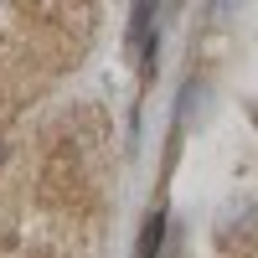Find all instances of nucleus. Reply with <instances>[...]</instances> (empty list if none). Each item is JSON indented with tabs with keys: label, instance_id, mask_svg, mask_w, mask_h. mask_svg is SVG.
<instances>
[{
	"label": "nucleus",
	"instance_id": "nucleus-1",
	"mask_svg": "<svg viewBox=\"0 0 258 258\" xmlns=\"http://www.w3.org/2000/svg\"><path fill=\"white\" fill-rule=\"evenodd\" d=\"M150 21H155V0H135V16H129V41H140L145 68L155 62V36H150Z\"/></svg>",
	"mask_w": 258,
	"mask_h": 258
},
{
	"label": "nucleus",
	"instance_id": "nucleus-4",
	"mask_svg": "<svg viewBox=\"0 0 258 258\" xmlns=\"http://www.w3.org/2000/svg\"><path fill=\"white\" fill-rule=\"evenodd\" d=\"M253 119H258V109H253Z\"/></svg>",
	"mask_w": 258,
	"mask_h": 258
},
{
	"label": "nucleus",
	"instance_id": "nucleus-2",
	"mask_svg": "<svg viewBox=\"0 0 258 258\" xmlns=\"http://www.w3.org/2000/svg\"><path fill=\"white\" fill-rule=\"evenodd\" d=\"M160 232H165V217H160V212H150V222H145V232H140V258H155V253H160Z\"/></svg>",
	"mask_w": 258,
	"mask_h": 258
},
{
	"label": "nucleus",
	"instance_id": "nucleus-3",
	"mask_svg": "<svg viewBox=\"0 0 258 258\" xmlns=\"http://www.w3.org/2000/svg\"><path fill=\"white\" fill-rule=\"evenodd\" d=\"M0 165H6V140H0Z\"/></svg>",
	"mask_w": 258,
	"mask_h": 258
}]
</instances>
